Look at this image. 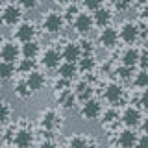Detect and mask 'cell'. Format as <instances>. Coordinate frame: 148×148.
I'll return each mask as SVG.
<instances>
[{
    "mask_svg": "<svg viewBox=\"0 0 148 148\" xmlns=\"http://www.w3.org/2000/svg\"><path fill=\"white\" fill-rule=\"evenodd\" d=\"M135 85L137 87H146L148 89V72H139L137 76H135Z\"/></svg>",
    "mask_w": 148,
    "mask_h": 148,
    "instance_id": "obj_23",
    "label": "cell"
},
{
    "mask_svg": "<svg viewBox=\"0 0 148 148\" xmlns=\"http://www.w3.org/2000/svg\"><path fill=\"white\" fill-rule=\"evenodd\" d=\"M26 85L30 87V91H41L43 89V85H45V78H43V74H39V72H30L28 74V78H26Z\"/></svg>",
    "mask_w": 148,
    "mask_h": 148,
    "instance_id": "obj_8",
    "label": "cell"
},
{
    "mask_svg": "<svg viewBox=\"0 0 148 148\" xmlns=\"http://www.w3.org/2000/svg\"><path fill=\"white\" fill-rule=\"evenodd\" d=\"M139 119H141V113H139V109H135V108H126V111L122 113V120L128 126H135L139 122Z\"/></svg>",
    "mask_w": 148,
    "mask_h": 148,
    "instance_id": "obj_15",
    "label": "cell"
},
{
    "mask_svg": "<svg viewBox=\"0 0 148 148\" xmlns=\"http://www.w3.org/2000/svg\"><path fill=\"white\" fill-rule=\"evenodd\" d=\"M74 26L80 34H89L92 28V18L87 15V13H78L76 21H74Z\"/></svg>",
    "mask_w": 148,
    "mask_h": 148,
    "instance_id": "obj_5",
    "label": "cell"
},
{
    "mask_svg": "<svg viewBox=\"0 0 148 148\" xmlns=\"http://www.w3.org/2000/svg\"><path fill=\"white\" fill-rule=\"evenodd\" d=\"M56 2H59V4H65V2H67V0H56Z\"/></svg>",
    "mask_w": 148,
    "mask_h": 148,
    "instance_id": "obj_37",
    "label": "cell"
},
{
    "mask_svg": "<svg viewBox=\"0 0 148 148\" xmlns=\"http://www.w3.org/2000/svg\"><path fill=\"white\" fill-rule=\"evenodd\" d=\"M80 56H82V46L80 45H76V43H67L65 45V48H63V59L65 61L74 63V61L80 59Z\"/></svg>",
    "mask_w": 148,
    "mask_h": 148,
    "instance_id": "obj_3",
    "label": "cell"
},
{
    "mask_svg": "<svg viewBox=\"0 0 148 148\" xmlns=\"http://www.w3.org/2000/svg\"><path fill=\"white\" fill-rule=\"evenodd\" d=\"M15 92H17L18 96H22V98H24V96L30 95V87H28L26 83H18V85L15 87Z\"/></svg>",
    "mask_w": 148,
    "mask_h": 148,
    "instance_id": "obj_24",
    "label": "cell"
},
{
    "mask_svg": "<svg viewBox=\"0 0 148 148\" xmlns=\"http://www.w3.org/2000/svg\"><path fill=\"white\" fill-rule=\"evenodd\" d=\"M109 2H113V4H119V2H120V0H109Z\"/></svg>",
    "mask_w": 148,
    "mask_h": 148,
    "instance_id": "obj_38",
    "label": "cell"
},
{
    "mask_svg": "<svg viewBox=\"0 0 148 148\" xmlns=\"http://www.w3.org/2000/svg\"><path fill=\"white\" fill-rule=\"evenodd\" d=\"M74 74H76V65H74V63L65 61L63 65H59V76H61V78L71 80V78H74Z\"/></svg>",
    "mask_w": 148,
    "mask_h": 148,
    "instance_id": "obj_17",
    "label": "cell"
},
{
    "mask_svg": "<svg viewBox=\"0 0 148 148\" xmlns=\"http://www.w3.org/2000/svg\"><path fill=\"white\" fill-rule=\"evenodd\" d=\"M13 145L17 148H28L32 145V133L28 132V130H21V132L15 133V137H13Z\"/></svg>",
    "mask_w": 148,
    "mask_h": 148,
    "instance_id": "obj_11",
    "label": "cell"
},
{
    "mask_svg": "<svg viewBox=\"0 0 148 148\" xmlns=\"http://www.w3.org/2000/svg\"><path fill=\"white\" fill-rule=\"evenodd\" d=\"M37 2H39V0H21V4H22L24 8H35Z\"/></svg>",
    "mask_w": 148,
    "mask_h": 148,
    "instance_id": "obj_30",
    "label": "cell"
},
{
    "mask_svg": "<svg viewBox=\"0 0 148 148\" xmlns=\"http://www.w3.org/2000/svg\"><path fill=\"white\" fill-rule=\"evenodd\" d=\"M137 148H148V133L146 135H143L141 139H137Z\"/></svg>",
    "mask_w": 148,
    "mask_h": 148,
    "instance_id": "obj_28",
    "label": "cell"
},
{
    "mask_svg": "<svg viewBox=\"0 0 148 148\" xmlns=\"http://www.w3.org/2000/svg\"><path fill=\"white\" fill-rule=\"evenodd\" d=\"M18 18H21V9L15 8L13 4H8V6H4V11H2V21L6 22V24H15L18 22Z\"/></svg>",
    "mask_w": 148,
    "mask_h": 148,
    "instance_id": "obj_4",
    "label": "cell"
},
{
    "mask_svg": "<svg viewBox=\"0 0 148 148\" xmlns=\"http://www.w3.org/2000/svg\"><path fill=\"white\" fill-rule=\"evenodd\" d=\"M120 39L126 41V43H133V41L137 39V28H135V24H132V22L122 24V28H120Z\"/></svg>",
    "mask_w": 148,
    "mask_h": 148,
    "instance_id": "obj_12",
    "label": "cell"
},
{
    "mask_svg": "<svg viewBox=\"0 0 148 148\" xmlns=\"http://www.w3.org/2000/svg\"><path fill=\"white\" fill-rule=\"evenodd\" d=\"M106 100L111 102V104H115V102L120 100V96H122V87L117 85V83H109L108 87H106V92H104Z\"/></svg>",
    "mask_w": 148,
    "mask_h": 148,
    "instance_id": "obj_13",
    "label": "cell"
},
{
    "mask_svg": "<svg viewBox=\"0 0 148 148\" xmlns=\"http://www.w3.org/2000/svg\"><path fill=\"white\" fill-rule=\"evenodd\" d=\"M18 58V48L15 43H4L2 45V59L8 63H15V59Z\"/></svg>",
    "mask_w": 148,
    "mask_h": 148,
    "instance_id": "obj_10",
    "label": "cell"
},
{
    "mask_svg": "<svg viewBox=\"0 0 148 148\" xmlns=\"http://www.w3.org/2000/svg\"><path fill=\"white\" fill-rule=\"evenodd\" d=\"M83 4H85V8H89V9H96V11H98L102 0H83Z\"/></svg>",
    "mask_w": 148,
    "mask_h": 148,
    "instance_id": "obj_27",
    "label": "cell"
},
{
    "mask_svg": "<svg viewBox=\"0 0 148 148\" xmlns=\"http://www.w3.org/2000/svg\"><path fill=\"white\" fill-rule=\"evenodd\" d=\"M37 52H39V46H37V43H34V41H30V43H24L22 45V50H21V54L24 56L26 59H34Z\"/></svg>",
    "mask_w": 148,
    "mask_h": 148,
    "instance_id": "obj_16",
    "label": "cell"
},
{
    "mask_svg": "<svg viewBox=\"0 0 148 148\" xmlns=\"http://www.w3.org/2000/svg\"><path fill=\"white\" fill-rule=\"evenodd\" d=\"M100 111H102V108L96 100H85V104H83V108H82V117L92 120L100 115Z\"/></svg>",
    "mask_w": 148,
    "mask_h": 148,
    "instance_id": "obj_2",
    "label": "cell"
},
{
    "mask_svg": "<svg viewBox=\"0 0 148 148\" xmlns=\"http://www.w3.org/2000/svg\"><path fill=\"white\" fill-rule=\"evenodd\" d=\"M106 117H108L106 120H113L115 117H117V113H115V111H108V113H106Z\"/></svg>",
    "mask_w": 148,
    "mask_h": 148,
    "instance_id": "obj_34",
    "label": "cell"
},
{
    "mask_svg": "<svg viewBox=\"0 0 148 148\" xmlns=\"http://www.w3.org/2000/svg\"><path fill=\"white\" fill-rule=\"evenodd\" d=\"M141 104H143V108H146V109H148V89L141 95Z\"/></svg>",
    "mask_w": 148,
    "mask_h": 148,
    "instance_id": "obj_31",
    "label": "cell"
},
{
    "mask_svg": "<svg viewBox=\"0 0 148 148\" xmlns=\"http://www.w3.org/2000/svg\"><path fill=\"white\" fill-rule=\"evenodd\" d=\"M43 26H45V30L48 32V34H58V32L61 30V26H63V17L59 15V13H56V11H50L48 15L43 18Z\"/></svg>",
    "mask_w": 148,
    "mask_h": 148,
    "instance_id": "obj_1",
    "label": "cell"
},
{
    "mask_svg": "<svg viewBox=\"0 0 148 148\" xmlns=\"http://www.w3.org/2000/svg\"><path fill=\"white\" fill-rule=\"evenodd\" d=\"M2 109H4V113H2V120H4V122H8V119H9V106H8V102H4Z\"/></svg>",
    "mask_w": 148,
    "mask_h": 148,
    "instance_id": "obj_29",
    "label": "cell"
},
{
    "mask_svg": "<svg viewBox=\"0 0 148 148\" xmlns=\"http://www.w3.org/2000/svg\"><path fill=\"white\" fill-rule=\"evenodd\" d=\"M119 145L122 148H133V145H137V137L132 130H124L119 135Z\"/></svg>",
    "mask_w": 148,
    "mask_h": 148,
    "instance_id": "obj_14",
    "label": "cell"
},
{
    "mask_svg": "<svg viewBox=\"0 0 148 148\" xmlns=\"http://www.w3.org/2000/svg\"><path fill=\"white\" fill-rule=\"evenodd\" d=\"M117 39H119V34H117V30H113V28H104V30L100 32V43H102V46L111 48V46L117 43Z\"/></svg>",
    "mask_w": 148,
    "mask_h": 148,
    "instance_id": "obj_7",
    "label": "cell"
},
{
    "mask_svg": "<svg viewBox=\"0 0 148 148\" xmlns=\"http://www.w3.org/2000/svg\"><path fill=\"white\" fill-rule=\"evenodd\" d=\"M0 74H2V78H4V80L11 78V74H15V63L2 61V65H0Z\"/></svg>",
    "mask_w": 148,
    "mask_h": 148,
    "instance_id": "obj_20",
    "label": "cell"
},
{
    "mask_svg": "<svg viewBox=\"0 0 148 148\" xmlns=\"http://www.w3.org/2000/svg\"><path fill=\"white\" fill-rule=\"evenodd\" d=\"M32 65H34V63H32V59H24L22 65H21V69H22V71H28V69H32Z\"/></svg>",
    "mask_w": 148,
    "mask_h": 148,
    "instance_id": "obj_32",
    "label": "cell"
},
{
    "mask_svg": "<svg viewBox=\"0 0 148 148\" xmlns=\"http://www.w3.org/2000/svg\"><path fill=\"white\" fill-rule=\"evenodd\" d=\"M117 76H120V78H130V76H132V67H126V65L119 67L117 69Z\"/></svg>",
    "mask_w": 148,
    "mask_h": 148,
    "instance_id": "obj_25",
    "label": "cell"
},
{
    "mask_svg": "<svg viewBox=\"0 0 148 148\" xmlns=\"http://www.w3.org/2000/svg\"><path fill=\"white\" fill-rule=\"evenodd\" d=\"M137 59H139V52L135 48H128L126 52L122 54V63L126 65V67H133V65L137 63Z\"/></svg>",
    "mask_w": 148,
    "mask_h": 148,
    "instance_id": "obj_18",
    "label": "cell"
},
{
    "mask_svg": "<svg viewBox=\"0 0 148 148\" xmlns=\"http://www.w3.org/2000/svg\"><path fill=\"white\" fill-rule=\"evenodd\" d=\"M69 146H71V148H87V146H89V143H87V139L83 137V135H74V137H71Z\"/></svg>",
    "mask_w": 148,
    "mask_h": 148,
    "instance_id": "obj_21",
    "label": "cell"
},
{
    "mask_svg": "<svg viewBox=\"0 0 148 148\" xmlns=\"http://www.w3.org/2000/svg\"><path fill=\"white\" fill-rule=\"evenodd\" d=\"M39 148H56V145L52 141H45V143H41L39 145Z\"/></svg>",
    "mask_w": 148,
    "mask_h": 148,
    "instance_id": "obj_33",
    "label": "cell"
},
{
    "mask_svg": "<svg viewBox=\"0 0 148 148\" xmlns=\"http://www.w3.org/2000/svg\"><path fill=\"white\" fill-rule=\"evenodd\" d=\"M15 37L18 41H22V43H30L32 37H34V26H32L30 22H22V24L17 28Z\"/></svg>",
    "mask_w": 148,
    "mask_h": 148,
    "instance_id": "obj_6",
    "label": "cell"
},
{
    "mask_svg": "<svg viewBox=\"0 0 148 148\" xmlns=\"http://www.w3.org/2000/svg\"><path fill=\"white\" fill-rule=\"evenodd\" d=\"M109 15H111V13L108 11V9H98V11H96V15H95V22L98 26H104L106 22L109 21Z\"/></svg>",
    "mask_w": 148,
    "mask_h": 148,
    "instance_id": "obj_22",
    "label": "cell"
},
{
    "mask_svg": "<svg viewBox=\"0 0 148 148\" xmlns=\"http://www.w3.org/2000/svg\"><path fill=\"white\" fill-rule=\"evenodd\" d=\"M41 63H43L45 67H48V69H54V67H58V65H59V52H58V50H54V48H48V50H45V54H43V59H41Z\"/></svg>",
    "mask_w": 148,
    "mask_h": 148,
    "instance_id": "obj_9",
    "label": "cell"
},
{
    "mask_svg": "<svg viewBox=\"0 0 148 148\" xmlns=\"http://www.w3.org/2000/svg\"><path fill=\"white\" fill-rule=\"evenodd\" d=\"M143 130H145V132L148 133V117L145 119V122H143Z\"/></svg>",
    "mask_w": 148,
    "mask_h": 148,
    "instance_id": "obj_35",
    "label": "cell"
},
{
    "mask_svg": "<svg viewBox=\"0 0 148 148\" xmlns=\"http://www.w3.org/2000/svg\"><path fill=\"white\" fill-rule=\"evenodd\" d=\"M143 17H148V4L143 8Z\"/></svg>",
    "mask_w": 148,
    "mask_h": 148,
    "instance_id": "obj_36",
    "label": "cell"
},
{
    "mask_svg": "<svg viewBox=\"0 0 148 148\" xmlns=\"http://www.w3.org/2000/svg\"><path fill=\"white\" fill-rule=\"evenodd\" d=\"M56 124H58V115H56V111H45L43 113V126L52 130Z\"/></svg>",
    "mask_w": 148,
    "mask_h": 148,
    "instance_id": "obj_19",
    "label": "cell"
},
{
    "mask_svg": "<svg viewBox=\"0 0 148 148\" xmlns=\"http://www.w3.org/2000/svg\"><path fill=\"white\" fill-rule=\"evenodd\" d=\"M92 65H95L92 58H83L80 61V69H82V71H87V69H92Z\"/></svg>",
    "mask_w": 148,
    "mask_h": 148,
    "instance_id": "obj_26",
    "label": "cell"
}]
</instances>
